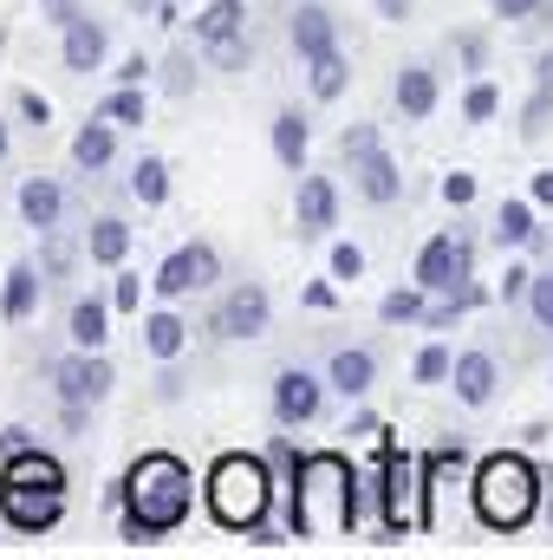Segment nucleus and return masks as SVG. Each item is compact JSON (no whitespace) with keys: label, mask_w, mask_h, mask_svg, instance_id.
<instances>
[{"label":"nucleus","mask_w":553,"mask_h":560,"mask_svg":"<svg viewBox=\"0 0 553 560\" xmlns=\"http://www.w3.org/2000/svg\"><path fill=\"white\" fill-rule=\"evenodd\" d=\"M365 522V482L339 450H313L299 456L293 482H286V535L299 541H332V535H358Z\"/></svg>","instance_id":"1"},{"label":"nucleus","mask_w":553,"mask_h":560,"mask_svg":"<svg viewBox=\"0 0 553 560\" xmlns=\"http://www.w3.org/2000/svg\"><path fill=\"white\" fill-rule=\"evenodd\" d=\"M189 509H196V476H189L183 456L150 450V456L131 463V476H125V509H118L131 548H150V541L176 535V528L189 522Z\"/></svg>","instance_id":"2"},{"label":"nucleus","mask_w":553,"mask_h":560,"mask_svg":"<svg viewBox=\"0 0 553 560\" xmlns=\"http://www.w3.org/2000/svg\"><path fill=\"white\" fill-rule=\"evenodd\" d=\"M469 502H475V522L489 535H521L534 522V509H541V476H534L528 456L495 450V456H482V469L469 482Z\"/></svg>","instance_id":"3"},{"label":"nucleus","mask_w":553,"mask_h":560,"mask_svg":"<svg viewBox=\"0 0 553 560\" xmlns=\"http://www.w3.org/2000/svg\"><path fill=\"white\" fill-rule=\"evenodd\" d=\"M202 495H209V515L228 535H255V528H268V509H274V463L248 456V450H228V456H215Z\"/></svg>","instance_id":"4"},{"label":"nucleus","mask_w":553,"mask_h":560,"mask_svg":"<svg viewBox=\"0 0 553 560\" xmlns=\"http://www.w3.org/2000/svg\"><path fill=\"white\" fill-rule=\"evenodd\" d=\"M66 515V489H46V482H0V522L13 535H46L59 528Z\"/></svg>","instance_id":"5"},{"label":"nucleus","mask_w":553,"mask_h":560,"mask_svg":"<svg viewBox=\"0 0 553 560\" xmlns=\"http://www.w3.org/2000/svg\"><path fill=\"white\" fill-rule=\"evenodd\" d=\"M222 275V255L209 248V242H183V248H169L163 255V268H156V300H189V293H202V287H215Z\"/></svg>","instance_id":"6"},{"label":"nucleus","mask_w":553,"mask_h":560,"mask_svg":"<svg viewBox=\"0 0 553 560\" xmlns=\"http://www.w3.org/2000/svg\"><path fill=\"white\" fill-rule=\"evenodd\" d=\"M469 268H475V248H469L462 235H430V242L416 248L411 280L423 293H456V287H469Z\"/></svg>","instance_id":"7"},{"label":"nucleus","mask_w":553,"mask_h":560,"mask_svg":"<svg viewBox=\"0 0 553 560\" xmlns=\"http://www.w3.org/2000/svg\"><path fill=\"white\" fill-rule=\"evenodd\" d=\"M111 385H118V372H111L105 352H79V346H72V359L52 365V392H59L66 405H105Z\"/></svg>","instance_id":"8"},{"label":"nucleus","mask_w":553,"mask_h":560,"mask_svg":"<svg viewBox=\"0 0 553 560\" xmlns=\"http://www.w3.org/2000/svg\"><path fill=\"white\" fill-rule=\"evenodd\" d=\"M378 502H385V535H391V541L411 535V528H423V509H416V463L404 450H385V489H378Z\"/></svg>","instance_id":"9"},{"label":"nucleus","mask_w":553,"mask_h":560,"mask_svg":"<svg viewBox=\"0 0 553 560\" xmlns=\"http://www.w3.org/2000/svg\"><path fill=\"white\" fill-rule=\"evenodd\" d=\"M293 229L299 242H326L339 229V183L319 176V170H299V189H293Z\"/></svg>","instance_id":"10"},{"label":"nucleus","mask_w":553,"mask_h":560,"mask_svg":"<svg viewBox=\"0 0 553 560\" xmlns=\"http://www.w3.org/2000/svg\"><path fill=\"white\" fill-rule=\"evenodd\" d=\"M326 378L319 372H306V365H286V372H274V423L280 430H299V423H313L319 411H326Z\"/></svg>","instance_id":"11"},{"label":"nucleus","mask_w":553,"mask_h":560,"mask_svg":"<svg viewBox=\"0 0 553 560\" xmlns=\"http://www.w3.org/2000/svg\"><path fill=\"white\" fill-rule=\"evenodd\" d=\"M268 326H274V300H268L261 280H242V287L222 293V313H215V332L222 339H261Z\"/></svg>","instance_id":"12"},{"label":"nucleus","mask_w":553,"mask_h":560,"mask_svg":"<svg viewBox=\"0 0 553 560\" xmlns=\"http://www.w3.org/2000/svg\"><path fill=\"white\" fill-rule=\"evenodd\" d=\"M286 46L299 52V66L319 59V52H332V46H339V20H332V7H326V0H299V7L286 13Z\"/></svg>","instance_id":"13"},{"label":"nucleus","mask_w":553,"mask_h":560,"mask_svg":"<svg viewBox=\"0 0 553 560\" xmlns=\"http://www.w3.org/2000/svg\"><path fill=\"white\" fill-rule=\"evenodd\" d=\"M13 209H20V222H26L33 235H59V222H66V189H59L52 176H26L20 196H13Z\"/></svg>","instance_id":"14"},{"label":"nucleus","mask_w":553,"mask_h":560,"mask_svg":"<svg viewBox=\"0 0 553 560\" xmlns=\"http://www.w3.org/2000/svg\"><path fill=\"white\" fill-rule=\"evenodd\" d=\"M391 105H398V112H404L411 125L436 118V105H443V85H436V72H430L423 59L398 66V79H391Z\"/></svg>","instance_id":"15"},{"label":"nucleus","mask_w":553,"mask_h":560,"mask_svg":"<svg viewBox=\"0 0 553 560\" xmlns=\"http://www.w3.org/2000/svg\"><path fill=\"white\" fill-rule=\"evenodd\" d=\"M105 52H111V33H105V20H92V13H79V20L66 26V39H59V66H66V72H98Z\"/></svg>","instance_id":"16"},{"label":"nucleus","mask_w":553,"mask_h":560,"mask_svg":"<svg viewBox=\"0 0 553 560\" xmlns=\"http://www.w3.org/2000/svg\"><path fill=\"white\" fill-rule=\"evenodd\" d=\"M352 183H358V196H365L372 209H391V202L404 196V170H398V156H391L385 143H378L372 156L352 163Z\"/></svg>","instance_id":"17"},{"label":"nucleus","mask_w":553,"mask_h":560,"mask_svg":"<svg viewBox=\"0 0 553 560\" xmlns=\"http://www.w3.org/2000/svg\"><path fill=\"white\" fill-rule=\"evenodd\" d=\"M449 385H456V398L469 405V411H482V405H495V385H502V365H495V352H456V372H449Z\"/></svg>","instance_id":"18"},{"label":"nucleus","mask_w":553,"mask_h":560,"mask_svg":"<svg viewBox=\"0 0 553 560\" xmlns=\"http://www.w3.org/2000/svg\"><path fill=\"white\" fill-rule=\"evenodd\" d=\"M111 300H98V293H85V300H72V313H66V339L79 346V352H105V339H111Z\"/></svg>","instance_id":"19"},{"label":"nucleus","mask_w":553,"mask_h":560,"mask_svg":"<svg viewBox=\"0 0 553 560\" xmlns=\"http://www.w3.org/2000/svg\"><path fill=\"white\" fill-rule=\"evenodd\" d=\"M326 385H332L339 398H365V392L378 385V352H372V346H345V352H332Z\"/></svg>","instance_id":"20"},{"label":"nucleus","mask_w":553,"mask_h":560,"mask_svg":"<svg viewBox=\"0 0 553 560\" xmlns=\"http://www.w3.org/2000/svg\"><path fill=\"white\" fill-rule=\"evenodd\" d=\"M39 287H46L39 261H13V268H7V287H0V319H7V326L33 319V313H39Z\"/></svg>","instance_id":"21"},{"label":"nucleus","mask_w":553,"mask_h":560,"mask_svg":"<svg viewBox=\"0 0 553 560\" xmlns=\"http://www.w3.org/2000/svg\"><path fill=\"white\" fill-rule=\"evenodd\" d=\"M72 163L85 170V176H98V170H111L118 163V125L98 112L92 125H79V138H72Z\"/></svg>","instance_id":"22"},{"label":"nucleus","mask_w":553,"mask_h":560,"mask_svg":"<svg viewBox=\"0 0 553 560\" xmlns=\"http://www.w3.org/2000/svg\"><path fill=\"white\" fill-rule=\"evenodd\" d=\"M268 138H274V156H280V170H306V150H313V125L286 105V112H274V125H268Z\"/></svg>","instance_id":"23"},{"label":"nucleus","mask_w":553,"mask_h":560,"mask_svg":"<svg viewBox=\"0 0 553 560\" xmlns=\"http://www.w3.org/2000/svg\"><path fill=\"white\" fill-rule=\"evenodd\" d=\"M495 242H502V248H534V242H541L534 196H508V202L495 209Z\"/></svg>","instance_id":"24"},{"label":"nucleus","mask_w":553,"mask_h":560,"mask_svg":"<svg viewBox=\"0 0 553 560\" xmlns=\"http://www.w3.org/2000/svg\"><path fill=\"white\" fill-rule=\"evenodd\" d=\"M85 255H92L98 268H125V255H131V222L98 215V222L85 229Z\"/></svg>","instance_id":"25"},{"label":"nucleus","mask_w":553,"mask_h":560,"mask_svg":"<svg viewBox=\"0 0 553 560\" xmlns=\"http://www.w3.org/2000/svg\"><path fill=\"white\" fill-rule=\"evenodd\" d=\"M183 346H189V319H183V313H169V306H156V313L143 319V352L169 365Z\"/></svg>","instance_id":"26"},{"label":"nucleus","mask_w":553,"mask_h":560,"mask_svg":"<svg viewBox=\"0 0 553 560\" xmlns=\"http://www.w3.org/2000/svg\"><path fill=\"white\" fill-rule=\"evenodd\" d=\"M235 33H248V0H209V7L196 13V39H202V46H222V39H235Z\"/></svg>","instance_id":"27"},{"label":"nucleus","mask_w":553,"mask_h":560,"mask_svg":"<svg viewBox=\"0 0 553 560\" xmlns=\"http://www.w3.org/2000/svg\"><path fill=\"white\" fill-rule=\"evenodd\" d=\"M306 85H313V98L319 105H332L345 85H352V59L332 46V52H319V59H306Z\"/></svg>","instance_id":"28"},{"label":"nucleus","mask_w":553,"mask_h":560,"mask_svg":"<svg viewBox=\"0 0 553 560\" xmlns=\"http://www.w3.org/2000/svg\"><path fill=\"white\" fill-rule=\"evenodd\" d=\"M131 196H138L143 209H163L169 202V163L163 156H138L131 163Z\"/></svg>","instance_id":"29"},{"label":"nucleus","mask_w":553,"mask_h":560,"mask_svg":"<svg viewBox=\"0 0 553 560\" xmlns=\"http://www.w3.org/2000/svg\"><path fill=\"white\" fill-rule=\"evenodd\" d=\"M378 319H385V326H423V287H398V293H385V300H378Z\"/></svg>","instance_id":"30"},{"label":"nucleus","mask_w":553,"mask_h":560,"mask_svg":"<svg viewBox=\"0 0 553 560\" xmlns=\"http://www.w3.org/2000/svg\"><path fill=\"white\" fill-rule=\"evenodd\" d=\"M449 372H456V352H449V346H423V352L411 359L416 385H449Z\"/></svg>","instance_id":"31"},{"label":"nucleus","mask_w":553,"mask_h":560,"mask_svg":"<svg viewBox=\"0 0 553 560\" xmlns=\"http://www.w3.org/2000/svg\"><path fill=\"white\" fill-rule=\"evenodd\" d=\"M143 112H150L143 85H118V92L105 98V118H111V125H143Z\"/></svg>","instance_id":"32"},{"label":"nucleus","mask_w":553,"mask_h":560,"mask_svg":"<svg viewBox=\"0 0 553 560\" xmlns=\"http://www.w3.org/2000/svg\"><path fill=\"white\" fill-rule=\"evenodd\" d=\"M209 66H215V72H242V66H255V39H248V33H235V39L209 46Z\"/></svg>","instance_id":"33"},{"label":"nucleus","mask_w":553,"mask_h":560,"mask_svg":"<svg viewBox=\"0 0 553 560\" xmlns=\"http://www.w3.org/2000/svg\"><path fill=\"white\" fill-rule=\"evenodd\" d=\"M495 112H502V92H495L489 79H475V85L462 92V118H469V125H489Z\"/></svg>","instance_id":"34"},{"label":"nucleus","mask_w":553,"mask_h":560,"mask_svg":"<svg viewBox=\"0 0 553 560\" xmlns=\"http://www.w3.org/2000/svg\"><path fill=\"white\" fill-rule=\"evenodd\" d=\"M332 280H365V248L358 242H332Z\"/></svg>","instance_id":"35"},{"label":"nucleus","mask_w":553,"mask_h":560,"mask_svg":"<svg viewBox=\"0 0 553 560\" xmlns=\"http://www.w3.org/2000/svg\"><path fill=\"white\" fill-rule=\"evenodd\" d=\"M372 150H378V125H345V131H339V156H345V163H358V156H372Z\"/></svg>","instance_id":"36"},{"label":"nucleus","mask_w":553,"mask_h":560,"mask_svg":"<svg viewBox=\"0 0 553 560\" xmlns=\"http://www.w3.org/2000/svg\"><path fill=\"white\" fill-rule=\"evenodd\" d=\"M528 313H534L541 332H553V275H534V287H528Z\"/></svg>","instance_id":"37"},{"label":"nucleus","mask_w":553,"mask_h":560,"mask_svg":"<svg viewBox=\"0 0 553 560\" xmlns=\"http://www.w3.org/2000/svg\"><path fill=\"white\" fill-rule=\"evenodd\" d=\"M436 196H443V202H449V209H469V202H475V176H469V170H449V176H443V189H436Z\"/></svg>","instance_id":"38"},{"label":"nucleus","mask_w":553,"mask_h":560,"mask_svg":"<svg viewBox=\"0 0 553 560\" xmlns=\"http://www.w3.org/2000/svg\"><path fill=\"white\" fill-rule=\"evenodd\" d=\"M548 118H553V92H534V98H528V112H521V138H541V131H548Z\"/></svg>","instance_id":"39"},{"label":"nucleus","mask_w":553,"mask_h":560,"mask_svg":"<svg viewBox=\"0 0 553 560\" xmlns=\"http://www.w3.org/2000/svg\"><path fill=\"white\" fill-rule=\"evenodd\" d=\"M111 306H118V313H138V306H143V280L138 275H118V287H111Z\"/></svg>","instance_id":"40"},{"label":"nucleus","mask_w":553,"mask_h":560,"mask_svg":"<svg viewBox=\"0 0 553 560\" xmlns=\"http://www.w3.org/2000/svg\"><path fill=\"white\" fill-rule=\"evenodd\" d=\"M528 287H534V268L508 261V275H502V300H528Z\"/></svg>","instance_id":"41"},{"label":"nucleus","mask_w":553,"mask_h":560,"mask_svg":"<svg viewBox=\"0 0 553 560\" xmlns=\"http://www.w3.org/2000/svg\"><path fill=\"white\" fill-rule=\"evenodd\" d=\"M20 118H26L33 131H46V125H52V105H46L39 92H20Z\"/></svg>","instance_id":"42"},{"label":"nucleus","mask_w":553,"mask_h":560,"mask_svg":"<svg viewBox=\"0 0 553 560\" xmlns=\"http://www.w3.org/2000/svg\"><path fill=\"white\" fill-rule=\"evenodd\" d=\"M306 306H313V313H332V306H339V287H332V275H326V280H306Z\"/></svg>","instance_id":"43"},{"label":"nucleus","mask_w":553,"mask_h":560,"mask_svg":"<svg viewBox=\"0 0 553 560\" xmlns=\"http://www.w3.org/2000/svg\"><path fill=\"white\" fill-rule=\"evenodd\" d=\"M39 20H52V26L66 33V26L79 20V0H39Z\"/></svg>","instance_id":"44"},{"label":"nucleus","mask_w":553,"mask_h":560,"mask_svg":"<svg viewBox=\"0 0 553 560\" xmlns=\"http://www.w3.org/2000/svg\"><path fill=\"white\" fill-rule=\"evenodd\" d=\"M456 52H462V66H469V72H482V59H489L482 33H462V39H456Z\"/></svg>","instance_id":"45"},{"label":"nucleus","mask_w":553,"mask_h":560,"mask_svg":"<svg viewBox=\"0 0 553 560\" xmlns=\"http://www.w3.org/2000/svg\"><path fill=\"white\" fill-rule=\"evenodd\" d=\"M548 0H495V20H534Z\"/></svg>","instance_id":"46"},{"label":"nucleus","mask_w":553,"mask_h":560,"mask_svg":"<svg viewBox=\"0 0 553 560\" xmlns=\"http://www.w3.org/2000/svg\"><path fill=\"white\" fill-rule=\"evenodd\" d=\"M268 463H280L286 476L299 469V450H293V436H274V443H268Z\"/></svg>","instance_id":"47"},{"label":"nucleus","mask_w":553,"mask_h":560,"mask_svg":"<svg viewBox=\"0 0 553 560\" xmlns=\"http://www.w3.org/2000/svg\"><path fill=\"white\" fill-rule=\"evenodd\" d=\"M163 92H169V98H183V92H189V59H169V72H163Z\"/></svg>","instance_id":"48"},{"label":"nucleus","mask_w":553,"mask_h":560,"mask_svg":"<svg viewBox=\"0 0 553 560\" xmlns=\"http://www.w3.org/2000/svg\"><path fill=\"white\" fill-rule=\"evenodd\" d=\"M72 268V248H59V242H46V261H39V275L52 280V275H66Z\"/></svg>","instance_id":"49"},{"label":"nucleus","mask_w":553,"mask_h":560,"mask_svg":"<svg viewBox=\"0 0 553 560\" xmlns=\"http://www.w3.org/2000/svg\"><path fill=\"white\" fill-rule=\"evenodd\" d=\"M143 79H150V59H143V52H131V59L118 66V85H143Z\"/></svg>","instance_id":"50"},{"label":"nucleus","mask_w":553,"mask_h":560,"mask_svg":"<svg viewBox=\"0 0 553 560\" xmlns=\"http://www.w3.org/2000/svg\"><path fill=\"white\" fill-rule=\"evenodd\" d=\"M528 196H534V209H553V170H534V189Z\"/></svg>","instance_id":"51"},{"label":"nucleus","mask_w":553,"mask_h":560,"mask_svg":"<svg viewBox=\"0 0 553 560\" xmlns=\"http://www.w3.org/2000/svg\"><path fill=\"white\" fill-rule=\"evenodd\" d=\"M33 443V430H0V456H13V450H26Z\"/></svg>","instance_id":"52"},{"label":"nucleus","mask_w":553,"mask_h":560,"mask_svg":"<svg viewBox=\"0 0 553 560\" xmlns=\"http://www.w3.org/2000/svg\"><path fill=\"white\" fill-rule=\"evenodd\" d=\"M534 85H541V92H553V46L534 59Z\"/></svg>","instance_id":"53"},{"label":"nucleus","mask_w":553,"mask_h":560,"mask_svg":"<svg viewBox=\"0 0 553 560\" xmlns=\"http://www.w3.org/2000/svg\"><path fill=\"white\" fill-rule=\"evenodd\" d=\"M416 0H378V20H411Z\"/></svg>","instance_id":"54"},{"label":"nucleus","mask_w":553,"mask_h":560,"mask_svg":"<svg viewBox=\"0 0 553 560\" xmlns=\"http://www.w3.org/2000/svg\"><path fill=\"white\" fill-rule=\"evenodd\" d=\"M7 150H13V138H7V118H0V163H7Z\"/></svg>","instance_id":"55"},{"label":"nucleus","mask_w":553,"mask_h":560,"mask_svg":"<svg viewBox=\"0 0 553 560\" xmlns=\"http://www.w3.org/2000/svg\"><path fill=\"white\" fill-rule=\"evenodd\" d=\"M548 522H553V482H548Z\"/></svg>","instance_id":"56"}]
</instances>
